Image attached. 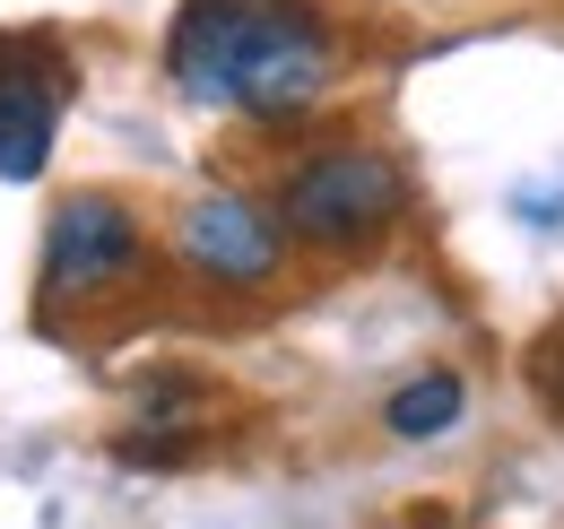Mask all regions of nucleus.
<instances>
[{"label": "nucleus", "mask_w": 564, "mask_h": 529, "mask_svg": "<svg viewBox=\"0 0 564 529\" xmlns=\"http://www.w3.org/2000/svg\"><path fill=\"white\" fill-rule=\"evenodd\" d=\"M165 62L183 96L252 114V122H295L304 105L330 96L339 78V35L313 0H183Z\"/></svg>", "instance_id": "f257e3e1"}, {"label": "nucleus", "mask_w": 564, "mask_h": 529, "mask_svg": "<svg viewBox=\"0 0 564 529\" xmlns=\"http://www.w3.org/2000/svg\"><path fill=\"white\" fill-rule=\"evenodd\" d=\"M400 208H409V174L382 148H322L279 183V226L313 252H356L391 235Z\"/></svg>", "instance_id": "f03ea898"}, {"label": "nucleus", "mask_w": 564, "mask_h": 529, "mask_svg": "<svg viewBox=\"0 0 564 529\" xmlns=\"http://www.w3.org/2000/svg\"><path fill=\"white\" fill-rule=\"evenodd\" d=\"M140 261H148V235H140V217H131L113 192L62 199L53 226H44V295H53V304L113 295L122 278H140Z\"/></svg>", "instance_id": "7ed1b4c3"}, {"label": "nucleus", "mask_w": 564, "mask_h": 529, "mask_svg": "<svg viewBox=\"0 0 564 529\" xmlns=\"http://www.w3.org/2000/svg\"><path fill=\"white\" fill-rule=\"evenodd\" d=\"M70 114V62L53 44H0V183H35Z\"/></svg>", "instance_id": "20e7f679"}, {"label": "nucleus", "mask_w": 564, "mask_h": 529, "mask_svg": "<svg viewBox=\"0 0 564 529\" xmlns=\"http://www.w3.org/2000/svg\"><path fill=\"white\" fill-rule=\"evenodd\" d=\"M174 252H183L192 278H209V287H270L279 261H286V226H279V208H261V199L209 192L183 217Z\"/></svg>", "instance_id": "39448f33"}, {"label": "nucleus", "mask_w": 564, "mask_h": 529, "mask_svg": "<svg viewBox=\"0 0 564 529\" xmlns=\"http://www.w3.org/2000/svg\"><path fill=\"white\" fill-rule=\"evenodd\" d=\"M460 408H469V391H460V374H417L409 391H391V408H382V425H391V434H409V443H425V434H443V425H460Z\"/></svg>", "instance_id": "423d86ee"}]
</instances>
